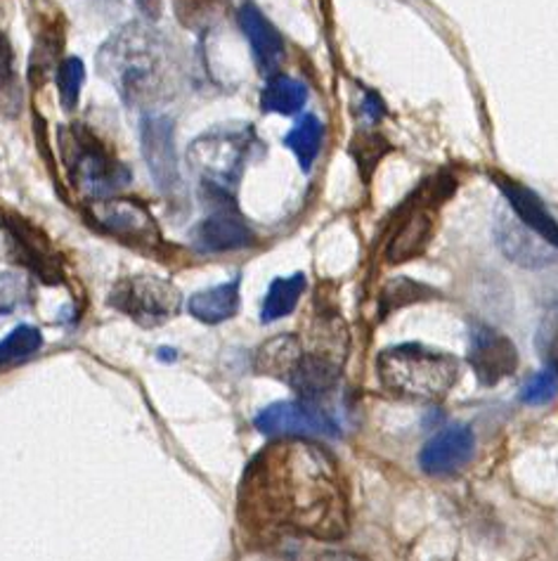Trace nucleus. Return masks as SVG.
Listing matches in <instances>:
<instances>
[{"mask_svg":"<svg viewBox=\"0 0 558 561\" xmlns=\"http://www.w3.org/2000/svg\"><path fill=\"white\" fill-rule=\"evenodd\" d=\"M319 540L344 538L348 495L334 457L299 438L263 450L246 471L242 512Z\"/></svg>","mask_w":558,"mask_h":561,"instance_id":"1","label":"nucleus"},{"mask_svg":"<svg viewBox=\"0 0 558 561\" xmlns=\"http://www.w3.org/2000/svg\"><path fill=\"white\" fill-rule=\"evenodd\" d=\"M166 48L144 24H128L100 50L97 67L128 105L147 102L161 91L166 77Z\"/></svg>","mask_w":558,"mask_h":561,"instance_id":"2","label":"nucleus"},{"mask_svg":"<svg viewBox=\"0 0 558 561\" xmlns=\"http://www.w3.org/2000/svg\"><path fill=\"white\" fill-rule=\"evenodd\" d=\"M379 379L393 393L417 401H440L460 379V360L421 344H398L376 360Z\"/></svg>","mask_w":558,"mask_h":561,"instance_id":"3","label":"nucleus"},{"mask_svg":"<svg viewBox=\"0 0 558 561\" xmlns=\"http://www.w3.org/2000/svg\"><path fill=\"white\" fill-rule=\"evenodd\" d=\"M252 147L254 130L248 126L220 128L189 145L187 164L197 173L199 185L207 195L216 202H230Z\"/></svg>","mask_w":558,"mask_h":561,"instance_id":"4","label":"nucleus"},{"mask_svg":"<svg viewBox=\"0 0 558 561\" xmlns=\"http://www.w3.org/2000/svg\"><path fill=\"white\" fill-rule=\"evenodd\" d=\"M65 145V159L69 167V175L83 195L97 202L112 199L116 192L130 183L128 169L105 152L91 133L83 128H71Z\"/></svg>","mask_w":558,"mask_h":561,"instance_id":"5","label":"nucleus"},{"mask_svg":"<svg viewBox=\"0 0 558 561\" xmlns=\"http://www.w3.org/2000/svg\"><path fill=\"white\" fill-rule=\"evenodd\" d=\"M109 304L116 311L142 324V328H156V324H164L178 316L183 297L178 287L168 283V279L154 275H133L121 279L114 287Z\"/></svg>","mask_w":558,"mask_h":561,"instance_id":"6","label":"nucleus"},{"mask_svg":"<svg viewBox=\"0 0 558 561\" xmlns=\"http://www.w3.org/2000/svg\"><path fill=\"white\" fill-rule=\"evenodd\" d=\"M256 430L275 438H336L339 424L313 403L282 401L266 408L256 417Z\"/></svg>","mask_w":558,"mask_h":561,"instance_id":"7","label":"nucleus"},{"mask_svg":"<svg viewBox=\"0 0 558 561\" xmlns=\"http://www.w3.org/2000/svg\"><path fill=\"white\" fill-rule=\"evenodd\" d=\"M468 365L483 387H497L519 367V351L509 336L488 324H474L468 336Z\"/></svg>","mask_w":558,"mask_h":561,"instance_id":"8","label":"nucleus"},{"mask_svg":"<svg viewBox=\"0 0 558 561\" xmlns=\"http://www.w3.org/2000/svg\"><path fill=\"white\" fill-rule=\"evenodd\" d=\"M140 145L147 169L159 190L171 192L178 185V150H175V124L168 116L147 114L140 122Z\"/></svg>","mask_w":558,"mask_h":561,"instance_id":"9","label":"nucleus"},{"mask_svg":"<svg viewBox=\"0 0 558 561\" xmlns=\"http://www.w3.org/2000/svg\"><path fill=\"white\" fill-rule=\"evenodd\" d=\"M93 224L126 242L152 247L159 242L154 218L147 214L142 204L133 199H102L88 209Z\"/></svg>","mask_w":558,"mask_h":561,"instance_id":"10","label":"nucleus"},{"mask_svg":"<svg viewBox=\"0 0 558 561\" xmlns=\"http://www.w3.org/2000/svg\"><path fill=\"white\" fill-rule=\"evenodd\" d=\"M495 240L502 254L521 268L542 271L556 261V251L551 244L535 234L531 228L523 226L513 216V211H502L495 218Z\"/></svg>","mask_w":558,"mask_h":561,"instance_id":"11","label":"nucleus"},{"mask_svg":"<svg viewBox=\"0 0 558 561\" xmlns=\"http://www.w3.org/2000/svg\"><path fill=\"white\" fill-rule=\"evenodd\" d=\"M476 438L468 426L452 424L438 432L419 453V465L426 474H454L474 460Z\"/></svg>","mask_w":558,"mask_h":561,"instance_id":"12","label":"nucleus"},{"mask_svg":"<svg viewBox=\"0 0 558 561\" xmlns=\"http://www.w3.org/2000/svg\"><path fill=\"white\" fill-rule=\"evenodd\" d=\"M254 242V232L232 209H220L204 218L193 230V247L201 254H225L246 249Z\"/></svg>","mask_w":558,"mask_h":561,"instance_id":"13","label":"nucleus"},{"mask_svg":"<svg viewBox=\"0 0 558 561\" xmlns=\"http://www.w3.org/2000/svg\"><path fill=\"white\" fill-rule=\"evenodd\" d=\"M495 183L507 197L513 216H516L523 226L531 228L535 234H539L547 244L558 249V220L551 216L547 204L542 202L531 187L511 181L507 175H495Z\"/></svg>","mask_w":558,"mask_h":561,"instance_id":"14","label":"nucleus"},{"mask_svg":"<svg viewBox=\"0 0 558 561\" xmlns=\"http://www.w3.org/2000/svg\"><path fill=\"white\" fill-rule=\"evenodd\" d=\"M244 36L252 46L254 60L263 73H272L284 60V41L272 22L256 5L244 3L237 12Z\"/></svg>","mask_w":558,"mask_h":561,"instance_id":"15","label":"nucleus"},{"mask_svg":"<svg viewBox=\"0 0 558 561\" xmlns=\"http://www.w3.org/2000/svg\"><path fill=\"white\" fill-rule=\"evenodd\" d=\"M341 367L329 356L322 353H311L303 356L297 365V370L289 377V387L299 393V401L317 405L319 398H325L339 381Z\"/></svg>","mask_w":558,"mask_h":561,"instance_id":"16","label":"nucleus"},{"mask_svg":"<svg viewBox=\"0 0 558 561\" xmlns=\"http://www.w3.org/2000/svg\"><path fill=\"white\" fill-rule=\"evenodd\" d=\"M189 313L204 324H218L237 316L240 311V277L211 289L197 291L187 304Z\"/></svg>","mask_w":558,"mask_h":561,"instance_id":"17","label":"nucleus"},{"mask_svg":"<svg viewBox=\"0 0 558 561\" xmlns=\"http://www.w3.org/2000/svg\"><path fill=\"white\" fill-rule=\"evenodd\" d=\"M301 358H303V353L299 346V339L291 334H282V336L270 339V342H266L256 351L254 365L260 375L289 381L291 373L297 370Z\"/></svg>","mask_w":558,"mask_h":561,"instance_id":"18","label":"nucleus"},{"mask_svg":"<svg viewBox=\"0 0 558 561\" xmlns=\"http://www.w3.org/2000/svg\"><path fill=\"white\" fill-rule=\"evenodd\" d=\"M307 102V88L303 81L284 77V73H277V77H270L260 93V105L266 112L272 114H282L291 116L299 114L303 105Z\"/></svg>","mask_w":558,"mask_h":561,"instance_id":"19","label":"nucleus"},{"mask_svg":"<svg viewBox=\"0 0 558 561\" xmlns=\"http://www.w3.org/2000/svg\"><path fill=\"white\" fill-rule=\"evenodd\" d=\"M431 232H433V220L431 214L426 209H417L412 211V216L407 218V224L398 230L395 234V240L388 249V256L391 261H407V259H415L417 254L426 249L431 240Z\"/></svg>","mask_w":558,"mask_h":561,"instance_id":"20","label":"nucleus"},{"mask_svg":"<svg viewBox=\"0 0 558 561\" xmlns=\"http://www.w3.org/2000/svg\"><path fill=\"white\" fill-rule=\"evenodd\" d=\"M322 140H325V126H322V122L315 114H303L299 116L297 126L287 133L284 145L293 152V157L299 159L301 169L311 171V167L315 164V159L319 154Z\"/></svg>","mask_w":558,"mask_h":561,"instance_id":"21","label":"nucleus"},{"mask_svg":"<svg viewBox=\"0 0 558 561\" xmlns=\"http://www.w3.org/2000/svg\"><path fill=\"white\" fill-rule=\"evenodd\" d=\"M303 291H305V277L301 273L272 279V285L266 294V301H263V308H260V320L268 324V322L287 318L289 313H293V308L299 306Z\"/></svg>","mask_w":558,"mask_h":561,"instance_id":"22","label":"nucleus"},{"mask_svg":"<svg viewBox=\"0 0 558 561\" xmlns=\"http://www.w3.org/2000/svg\"><path fill=\"white\" fill-rule=\"evenodd\" d=\"M40 346L43 334L36 328H32V324H20V328H14L3 342H0V367L26 360L28 356H34Z\"/></svg>","mask_w":558,"mask_h":561,"instance_id":"23","label":"nucleus"},{"mask_svg":"<svg viewBox=\"0 0 558 561\" xmlns=\"http://www.w3.org/2000/svg\"><path fill=\"white\" fill-rule=\"evenodd\" d=\"M535 351L551 370H558V294L545 306L535 332Z\"/></svg>","mask_w":558,"mask_h":561,"instance_id":"24","label":"nucleus"},{"mask_svg":"<svg viewBox=\"0 0 558 561\" xmlns=\"http://www.w3.org/2000/svg\"><path fill=\"white\" fill-rule=\"evenodd\" d=\"M57 91H60L62 107L67 112H73L79 105V95H81V85L85 79V67L79 60V57H65L60 69H57Z\"/></svg>","mask_w":558,"mask_h":561,"instance_id":"25","label":"nucleus"},{"mask_svg":"<svg viewBox=\"0 0 558 561\" xmlns=\"http://www.w3.org/2000/svg\"><path fill=\"white\" fill-rule=\"evenodd\" d=\"M429 297H435V291H431L429 287H423V285H417L407 277H398V279H393V283L386 285L381 306H384V311H395V308L417 304V301H423Z\"/></svg>","mask_w":558,"mask_h":561,"instance_id":"26","label":"nucleus"},{"mask_svg":"<svg viewBox=\"0 0 558 561\" xmlns=\"http://www.w3.org/2000/svg\"><path fill=\"white\" fill-rule=\"evenodd\" d=\"M558 393V370H542L523 383L521 401L527 405H547Z\"/></svg>","mask_w":558,"mask_h":561,"instance_id":"27","label":"nucleus"},{"mask_svg":"<svg viewBox=\"0 0 558 561\" xmlns=\"http://www.w3.org/2000/svg\"><path fill=\"white\" fill-rule=\"evenodd\" d=\"M386 152H388V145L379 136H360V138H356V142L350 145V154L358 161V167H360L364 179L367 175H372L374 167L379 164V159Z\"/></svg>","mask_w":558,"mask_h":561,"instance_id":"28","label":"nucleus"},{"mask_svg":"<svg viewBox=\"0 0 558 561\" xmlns=\"http://www.w3.org/2000/svg\"><path fill=\"white\" fill-rule=\"evenodd\" d=\"M28 299V279L22 273L0 275V313H10Z\"/></svg>","mask_w":558,"mask_h":561,"instance_id":"29","label":"nucleus"},{"mask_svg":"<svg viewBox=\"0 0 558 561\" xmlns=\"http://www.w3.org/2000/svg\"><path fill=\"white\" fill-rule=\"evenodd\" d=\"M12 65H14V53L5 34H0V85H5L12 79Z\"/></svg>","mask_w":558,"mask_h":561,"instance_id":"30","label":"nucleus"},{"mask_svg":"<svg viewBox=\"0 0 558 561\" xmlns=\"http://www.w3.org/2000/svg\"><path fill=\"white\" fill-rule=\"evenodd\" d=\"M362 110H364L367 119H370V122H379L381 116L386 114L384 102H381L374 93H367V95H364V105H362Z\"/></svg>","mask_w":558,"mask_h":561,"instance_id":"31","label":"nucleus"},{"mask_svg":"<svg viewBox=\"0 0 558 561\" xmlns=\"http://www.w3.org/2000/svg\"><path fill=\"white\" fill-rule=\"evenodd\" d=\"M138 5L150 20L159 18V0H138Z\"/></svg>","mask_w":558,"mask_h":561,"instance_id":"32","label":"nucleus"},{"mask_svg":"<svg viewBox=\"0 0 558 561\" xmlns=\"http://www.w3.org/2000/svg\"><path fill=\"white\" fill-rule=\"evenodd\" d=\"M159 358H166V360H173V358H175V351H171V348H161V351H159Z\"/></svg>","mask_w":558,"mask_h":561,"instance_id":"33","label":"nucleus"}]
</instances>
